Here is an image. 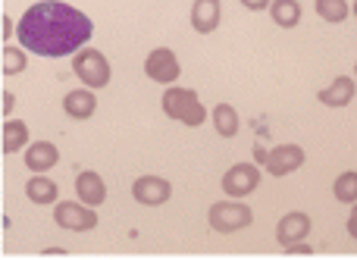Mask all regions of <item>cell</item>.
I'll return each mask as SVG.
<instances>
[{"label": "cell", "instance_id": "6da1fadb", "mask_svg": "<svg viewBox=\"0 0 357 260\" xmlns=\"http://www.w3.org/2000/svg\"><path fill=\"white\" fill-rule=\"evenodd\" d=\"M91 19L73 3L63 0H41L31 3L19 19V44L29 54H38L44 60L56 56H75L88 41H91Z\"/></svg>", "mask_w": 357, "mask_h": 260}, {"label": "cell", "instance_id": "7a4b0ae2", "mask_svg": "<svg viewBox=\"0 0 357 260\" xmlns=\"http://www.w3.org/2000/svg\"><path fill=\"white\" fill-rule=\"evenodd\" d=\"M160 104H163V113H167L169 119H176V123H182V125H201L204 119H207V107L201 104V98H197L191 88L167 85Z\"/></svg>", "mask_w": 357, "mask_h": 260}, {"label": "cell", "instance_id": "3957f363", "mask_svg": "<svg viewBox=\"0 0 357 260\" xmlns=\"http://www.w3.org/2000/svg\"><path fill=\"white\" fill-rule=\"evenodd\" d=\"M207 220H210V229L216 232H238L254 223V211L248 204H238V198H229L210 207Z\"/></svg>", "mask_w": 357, "mask_h": 260}, {"label": "cell", "instance_id": "277c9868", "mask_svg": "<svg viewBox=\"0 0 357 260\" xmlns=\"http://www.w3.org/2000/svg\"><path fill=\"white\" fill-rule=\"evenodd\" d=\"M73 72L85 82V88H107L110 85V63L98 47H85L73 56Z\"/></svg>", "mask_w": 357, "mask_h": 260}, {"label": "cell", "instance_id": "5b68a950", "mask_svg": "<svg viewBox=\"0 0 357 260\" xmlns=\"http://www.w3.org/2000/svg\"><path fill=\"white\" fill-rule=\"evenodd\" d=\"M54 223L66 232H91L98 229V211L85 201L73 204V201H56L54 207Z\"/></svg>", "mask_w": 357, "mask_h": 260}, {"label": "cell", "instance_id": "8992f818", "mask_svg": "<svg viewBox=\"0 0 357 260\" xmlns=\"http://www.w3.org/2000/svg\"><path fill=\"white\" fill-rule=\"evenodd\" d=\"M257 160L264 163V169L270 176H289L304 167L307 154H304V148H298V144H276L273 151H260Z\"/></svg>", "mask_w": 357, "mask_h": 260}, {"label": "cell", "instance_id": "52a82bcc", "mask_svg": "<svg viewBox=\"0 0 357 260\" xmlns=\"http://www.w3.org/2000/svg\"><path fill=\"white\" fill-rule=\"evenodd\" d=\"M144 75H148L151 82H157V85H176V79L182 75L176 50H169V47L151 50L148 60H144Z\"/></svg>", "mask_w": 357, "mask_h": 260}, {"label": "cell", "instance_id": "ba28073f", "mask_svg": "<svg viewBox=\"0 0 357 260\" xmlns=\"http://www.w3.org/2000/svg\"><path fill=\"white\" fill-rule=\"evenodd\" d=\"M220 182L229 198H248L260 185V167L257 163H235V167L226 169V176Z\"/></svg>", "mask_w": 357, "mask_h": 260}, {"label": "cell", "instance_id": "9c48e42d", "mask_svg": "<svg viewBox=\"0 0 357 260\" xmlns=\"http://www.w3.org/2000/svg\"><path fill=\"white\" fill-rule=\"evenodd\" d=\"M132 198L144 207H160L173 198V185L160 176H142V179L132 182Z\"/></svg>", "mask_w": 357, "mask_h": 260}, {"label": "cell", "instance_id": "30bf717a", "mask_svg": "<svg viewBox=\"0 0 357 260\" xmlns=\"http://www.w3.org/2000/svg\"><path fill=\"white\" fill-rule=\"evenodd\" d=\"M307 236H310V217L301 211L285 213V217L276 223V242L282 245V248H291V245L304 242Z\"/></svg>", "mask_w": 357, "mask_h": 260}, {"label": "cell", "instance_id": "8fae6325", "mask_svg": "<svg viewBox=\"0 0 357 260\" xmlns=\"http://www.w3.org/2000/svg\"><path fill=\"white\" fill-rule=\"evenodd\" d=\"M220 16H222L220 0H195V3H191V29H195L197 35H210V31H216Z\"/></svg>", "mask_w": 357, "mask_h": 260}, {"label": "cell", "instance_id": "7c38bea8", "mask_svg": "<svg viewBox=\"0 0 357 260\" xmlns=\"http://www.w3.org/2000/svg\"><path fill=\"white\" fill-rule=\"evenodd\" d=\"M63 110L73 119H91L98 110V98H94V88H75L63 98Z\"/></svg>", "mask_w": 357, "mask_h": 260}, {"label": "cell", "instance_id": "4fadbf2b", "mask_svg": "<svg viewBox=\"0 0 357 260\" xmlns=\"http://www.w3.org/2000/svg\"><path fill=\"white\" fill-rule=\"evenodd\" d=\"M75 194H79V201L98 207V204H104V201H107V182L100 179L98 173L85 169V173L75 176Z\"/></svg>", "mask_w": 357, "mask_h": 260}, {"label": "cell", "instance_id": "5bb4252c", "mask_svg": "<svg viewBox=\"0 0 357 260\" xmlns=\"http://www.w3.org/2000/svg\"><path fill=\"white\" fill-rule=\"evenodd\" d=\"M56 160H60V151L50 142H31L29 148H25V167H29L31 173H47V169L56 167Z\"/></svg>", "mask_w": 357, "mask_h": 260}, {"label": "cell", "instance_id": "9a60e30c", "mask_svg": "<svg viewBox=\"0 0 357 260\" xmlns=\"http://www.w3.org/2000/svg\"><path fill=\"white\" fill-rule=\"evenodd\" d=\"M354 91H357V79L339 75V79H333V85H326L320 94H317V100L326 107H348L354 98Z\"/></svg>", "mask_w": 357, "mask_h": 260}, {"label": "cell", "instance_id": "2e32d148", "mask_svg": "<svg viewBox=\"0 0 357 260\" xmlns=\"http://www.w3.org/2000/svg\"><path fill=\"white\" fill-rule=\"evenodd\" d=\"M25 198L31 201V204H56V198H60V192H56V182L47 179L44 173H35L29 182H25Z\"/></svg>", "mask_w": 357, "mask_h": 260}, {"label": "cell", "instance_id": "e0dca14e", "mask_svg": "<svg viewBox=\"0 0 357 260\" xmlns=\"http://www.w3.org/2000/svg\"><path fill=\"white\" fill-rule=\"evenodd\" d=\"M25 144H29V125H25L22 119H6L3 123V142H0L3 154H16V151H22Z\"/></svg>", "mask_w": 357, "mask_h": 260}, {"label": "cell", "instance_id": "ac0fdd59", "mask_svg": "<svg viewBox=\"0 0 357 260\" xmlns=\"http://www.w3.org/2000/svg\"><path fill=\"white\" fill-rule=\"evenodd\" d=\"M270 16L279 29H295V25L301 22V3H298V0H273Z\"/></svg>", "mask_w": 357, "mask_h": 260}, {"label": "cell", "instance_id": "d6986e66", "mask_svg": "<svg viewBox=\"0 0 357 260\" xmlns=\"http://www.w3.org/2000/svg\"><path fill=\"white\" fill-rule=\"evenodd\" d=\"M25 66H29V50L19 44V47H13V44H6L3 50H0V72L10 79V75H19L25 72Z\"/></svg>", "mask_w": 357, "mask_h": 260}, {"label": "cell", "instance_id": "ffe728a7", "mask_svg": "<svg viewBox=\"0 0 357 260\" xmlns=\"http://www.w3.org/2000/svg\"><path fill=\"white\" fill-rule=\"evenodd\" d=\"M210 116H213V125L222 138H232L238 132V110L232 104H216Z\"/></svg>", "mask_w": 357, "mask_h": 260}, {"label": "cell", "instance_id": "44dd1931", "mask_svg": "<svg viewBox=\"0 0 357 260\" xmlns=\"http://www.w3.org/2000/svg\"><path fill=\"white\" fill-rule=\"evenodd\" d=\"M333 194L339 204H357V173L354 169H348V173H342L339 179H335Z\"/></svg>", "mask_w": 357, "mask_h": 260}, {"label": "cell", "instance_id": "7402d4cb", "mask_svg": "<svg viewBox=\"0 0 357 260\" xmlns=\"http://www.w3.org/2000/svg\"><path fill=\"white\" fill-rule=\"evenodd\" d=\"M317 16L326 19V22H345L348 0H317Z\"/></svg>", "mask_w": 357, "mask_h": 260}, {"label": "cell", "instance_id": "603a6c76", "mask_svg": "<svg viewBox=\"0 0 357 260\" xmlns=\"http://www.w3.org/2000/svg\"><path fill=\"white\" fill-rule=\"evenodd\" d=\"M285 251H289L291 257H310L314 254V248H310L307 242H298V245H291V248H285Z\"/></svg>", "mask_w": 357, "mask_h": 260}, {"label": "cell", "instance_id": "cb8c5ba5", "mask_svg": "<svg viewBox=\"0 0 357 260\" xmlns=\"http://www.w3.org/2000/svg\"><path fill=\"white\" fill-rule=\"evenodd\" d=\"M238 3H245L248 10L260 13V10H270V3H273V0H238Z\"/></svg>", "mask_w": 357, "mask_h": 260}, {"label": "cell", "instance_id": "d4e9b609", "mask_svg": "<svg viewBox=\"0 0 357 260\" xmlns=\"http://www.w3.org/2000/svg\"><path fill=\"white\" fill-rule=\"evenodd\" d=\"M13 107H16V94L13 91H3V104H0V110H3V116H10Z\"/></svg>", "mask_w": 357, "mask_h": 260}, {"label": "cell", "instance_id": "484cf974", "mask_svg": "<svg viewBox=\"0 0 357 260\" xmlns=\"http://www.w3.org/2000/svg\"><path fill=\"white\" fill-rule=\"evenodd\" d=\"M16 31H19V25L13 22L10 16H3V29H0V35H3V38H13V35H16Z\"/></svg>", "mask_w": 357, "mask_h": 260}, {"label": "cell", "instance_id": "4316f807", "mask_svg": "<svg viewBox=\"0 0 357 260\" xmlns=\"http://www.w3.org/2000/svg\"><path fill=\"white\" fill-rule=\"evenodd\" d=\"M348 236L357 242V204H351V217H348Z\"/></svg>", "mask_w": 357, "mask_h": 260}, {"label": "cell", "instance_id": "83f0119b", "mask_svg": "<svg viewBox=\"0 0 357 260\" xmlns=\"http://www.w3.org/2000/svg\"><path fill=\"white\" fill-rule=\"evenodd\" d=\"M41 254L44 257H66V251H63V248H44Z\"/></svg>", "mask_w": 357, "mask_h": 260}, {"label": "cell", "instance_id": "f1b7e54d", "mask_svg": "<svg viewBox=\"0 0 357 260\" xmlns=\"http://www.w3.org/2000/svg\"><path fill=\"white\" fill-rule=\"evenodd\" d=\"M351 13H354V16H357V0H354V3H351Z\"/></svg>", "mask_w": 357, "mask_h": 260}, {"label": "cell", "instance_id": "f546056e", "mask_svg": "<svg viewBox=\"0 0 357 260\" xmlns=\"http://www.w3.org/2000/svg\"><path fill=\"white\" fill-rule=\"evenodd\" d=\"M354 79H357V66H354Z\"/></svg>", "mask_w": 357, "mask_h": 260}]
</instances>
